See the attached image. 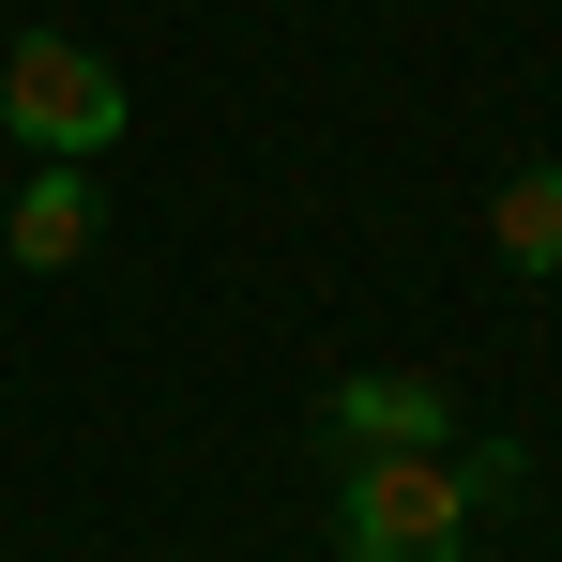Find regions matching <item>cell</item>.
Instances as JSON below:
<instances>
[{"label":"cell","mask_w":562,"mask_h":562,"mask_svg":"<svg viewBox=\"0 0 562 562\" xmlns=\"http://www.w3.org/2000/svg\"><path fill=\"white\" fill-rule=\"evenodd\" d=\"M0 122H15V153L92 168V153H122L137 92H122V61H92L77 31H15V61H0Z\"/></svg>","instance_id":"6da1fadb"},{"label":"cell","mask_w":562,"mask_h":562,"mask_svg":"<svg viewBox=\"0 0 562 562\" xmlns=\"http://www.w3.org/2000/svg\"><path fill=\"white\" fill-rule=\"evenodd\" d=\"M335 562H471L457 457H350V486H335Z\"/></svg>","instance_id":"7a4b0ae2"},{"label":"cell","mask_w":562,"mask_h":562,"mask_svg":"<svg viewBox=\"0 0 562 562\" xmlns=\"http://www.w3.org/2000/svg\"><path fill=\"white\" fill-rule=\"evenodd\" d=\"M319 441L335 457H457V395L426 366H366V380L319 395Z\"/></svg>","instance_id":"3957f363"},{"label":"cell","mask_w":562,"mask_h":562,"mask_svg":"<svg viewBox=\"0 0 562 562\" xmlns=\"http://www.w3.org/2000/svg\"><path fill=\"white\" fill-rule=\"evenodd\" d=\"M92 244H106V183L61 168V153H31V183H15V213H0V259H15V274H77Z\"/></svg>","instance_id":"277c9868"},{"label":"cell","mask_w":562,"mask_h":562,"mask_svg":"<svg viewBox=\"0 0 562 562\" xmlns=\"http://www.w3.org/2000/svg\"><path fill=\"white\" fill-rule=\"evenodd\" d=\"M486 244H502V274H517V289H548V274H562V153H517V168H502Z\"/></svg>","instance_id":"5b68a950"},{"label":"cell","mask_w":562,"mask_h":562,"mask_svg":"<svg viewBox=\"0 0 562 562\" xmlns=\"http://www.w3.org/2000/svg\"><path fill=\"white\" fill-rule=\"evenodd\" d=\"M457 486H471V517H486V502L532 486V457H517V441H457Z\"/></svg>","instance_id":"8992f818"}]
</instances>
